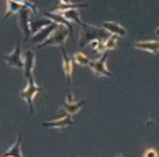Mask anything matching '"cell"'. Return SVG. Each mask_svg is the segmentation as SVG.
I'll use <instances>...</instances> for the list:
<instances>
[{
	"instance_id": "cell-20",
	"label": "cell",
	"mask_w": 159,
	"mask_h": 157,
	"mask_svg": "<svg viewBox=\"0 0 159 157\" xmlns=\"http://www.w3.org/2000/svg\"><path fill=\"white\" fill-rule=\"evenodd\" d=\"M116 41H118V36H115V34H110V38L105 41V48H107V51H111L116 48Z\"/></svg>"
},
{
	"instance_id": "cell-17",
	"label": "cell",
	"mask_w": 159,
	"mask_h": 157,
	"mask_svg": "<svg viewBox=\"0 0 159 157\" xmlns=\"http://www.w3.org/2000/svg\"><path fill=\"white\" fill-rule=\"evenodd\" d=\"M87 3H66V5H59V7H56L54 10L51 11H67V10H79V8H85Z\"/></svg>"
},
{
	"instance_id": "cell-9",
	"label": "cell",
	"mask_w": 159,
	"mask_h": 157,
	"mask_svg": "<svg viewBox=\"0 0 159 157\" xmlns=\"http://www.w3.org/2000/svg\"><path fill=\"white\" fill-rule=\"evenodd\" d=\"M48 18L51 20V21H54V23H57V25H61V26H64V28H67L69 30V33H70V39L74 38V31H72V23H70L66 16H64L62 13H57V11H46L44 13Z\"/></svg>"
},
{
	"instance_id": "cell-24",
	"label": "cell",
	"mask_w": 159,
	"mask_h": 157,
	"mask_svg": "<svg viewBox=\"0 0 159 157\" xmlns=\"http://www.w3.org/2000/svg\"><path fill=\"white\" fill-rule=\"evenodd\" d=\"M156 34H157V36H159V28H157V30H156Z\"/></svg>"
},
{
	"instance_id": "cell-15",
	"label": "cell",
	"mask_w": 159,
	"mask_h": 157,
	"mask_svg": "<svg viewBox=\"0 0 159 157\" xmlns=\"http://www.w3.org/2000/svg\"><path fill=\"white\" fill-rule=\"evenodd\" d=\"M33 67H34V54H33V51H26L25 52V67H23L25 77L33 74Z\"/></svg>"
},
{
	"instance_id": "cell-3",
	"label": "cell",
	"mask_w": 159,
	"mask_h": 157,
	"mask_svg": "<svg viewBox=\"0 0 159 157\" xmlns=\"http://www.w3.org/2000/svg\"><path fill=\"white\" fill-rule=\"evenodd\" d=\"M66 38L70 39V33H69L67 28H64V26L59 25V28H57V30L52 33L44 43H41V44H38V46H39V48H44V46H64Z\"/></svg>"
},
{
	"instance_id": "cell-12",
	"label": "cell",
	"mask_w": 159,
	"mask_h": 157,
	"mask_svg": "<svg viewBox=\"0 0 159 157\" xmlns=\"http://www.w3.org/2000/svg\"><path fill=\"white\" fill-rule=\"evenodd\" d=\"M134 49H141V51H148L151 54H157L159 52V39L154 41H138L133 44Z\"/></svg>"
},
{
	"instance_id": "cell-8",
	"label": "cell",
	"mask_w": 159,
	"mask_h": 157,
	"mask_svg": "<svg viewBox=\"0 0 159 157\" xmlns=\"http://www.w3.org/2000/svg\"><path fill=\"white\" fill-rule=\"evenodd\" d=\"M85 105V100H80V102H74L72 98V92L67 90V100H66V105L61 108V113H66V115H75L79 110Z\"/></svg>"
},
{
	"instance_id": "cell-21",
	"label": "cell",
	"mask_w": 159,
	"mask_h": 157,
	"mask_svg": "<svg viewBox=\"0 0 159 157\" xmlns=\"http://www.w3.org/2000/svg\"><path fill=\"white\" fill-rule=\"evenodd\" d=\"M13 2H16V3H21L23 7H26V8H30L33 13H38V7L34 5L33 2H30V0H13Z\"/></svg>"
},
{
	"instance_id": "cell-18",
	"label": "cell",
	"mask_w": 159,
	"mask_h": 157,
	"mask_svg": "<svg viewBox=\"0 0 159 157\" xmlns=\"http://www.w3.org/2000/svg\"><path fill=\"white\" fill-rule=\"evenodd\" d=\"M72 61L77 64V66H90V62H92L84 52H75V54L72 56Z\"/></svg>"
},
{
	"instance_id": "cell-22",
	"label": "cell",
	"mask_w": 159,
	"mask_h": 157,
	"mask_svg": "<svg viewBox=\"0 0 159 157\" xmlns=\"http://www.w3.org/2000/svg\"><path fill=\"white\" fill-rule=\"evenodd\" d=\"M144 157H157V152H156L154 149H148L144 152Z\"/></svg>"
},
{
	"instance_id": "cell-5",
	"label": "cell",
	"mask_w": 159,
	"mask_h": 157,
	"mask_svg": "<svg viewBox=\"0 0 159 157\" xmlns=\"http://www.w3.org/2000/svg\"><path fill=\"white\" fill-rule=\"evenodd\" d=\"M57 28H59V25L52 21L51 25H48V26L41 28L39 31H36V33H34L30 39H28V41H30V43H34V44H41V43H44L46 39H48V38L51 36V34L57 30Z\"/></svg>"
},
{
	"instance_id": "cell-1",
	"label": "cell",
	"mask_w": 159,
	"mask_h": 157,
	"mask_svg": "<svg viewBox=\"0 0 159 157\" xmlns=\"http://www.w3.org/2000/svg\"><path fill=\"white\" fill-rule=\"evenodd\" d=\"M108 38H110V33H108L107 30L87 25L85 28H82V30H80V34H79V46H80V48H85V46H89L92 41H95V39L107 41Z\"/></svg>"
},
{
	"instance_id": "cell-16",
	"label": "cell",
	"mask_w": 159,
	"mask_h": 157,
	"mask_svg": "<svg viewBox=\"0 0 159 157\" xmlns=\"http://www.w3.org/2000/svg\"><path fill=\"white\" fill-rule=\"evenodd\" d=\"M23 8H26V7H23L21 3L13 2V0H7V13L3 15V20H5V18H8V16H10V15H13V13H20Z\"/></svg>"
},
{
	"instance_id": "cell-25",
	"label": "cell",
	"mask_w": 159,
	"mask_h": 157,
	"mask_svg": "<svg viewBox=\"0 0 159 157\" xmlns=\"http://www.w3.org/2000/svg\"><path fill=\"white\" fill-rule=\"evenodd\" d=\"M116 157H123V155H121V154H120V155H116Z\"/></svg>"
},
{
	"instance_id": "cell-7",
	"label": "cell",
	"mask_w": 159,
	"mask_h": 157,
	"mask_svg": "<svg viewBox=\"0 0 159 157\" xmlns=\"http://www.w3.org/2000/svg\"><path fill=\"white\" fill-rule=\"evenodd\" d=\"M5 61H7L8 66L11 67H16V69H23L25 67V61L21 59V44L16 43L15 49L10 52V54L5 56Z\"/></svg>"
},
{
	"instance_id": "cell-14",
	"label": "cell",
	"mask_w": 159,
	"mask_h": 157,
	"mask_svg": "<svg viewBox=\"0 0 159 157\" xmlns=\"http://www.w3.org/2000/svg\"><path fill=\"white\" fill-rule=\"evenodd\" d=\"M2 157H23V154H21V136H18L16 142L11 144V147Z\"/></svg>"
},
{
	"instance_id": "cell-2",
	"label": "cell",
	"mask_w": 159,
	"mask_h": 157,
	"mask_svg": "<svg viewBox=\"0 0 159 157\" xmlns=\"http://www.w3.org/2000/svg\"><path fill=\"white\" fill-rule=\"evenodd\" d=\"M26 89L25 90H21V98L26 102V105H28V110H30V113L33 115L34 113V107H33V98H34V95H38V94H41V92H44V89L43 87H39V85H36L34 84V77H33V74H30V75H26Z\"/></svg>"
},
{
	"instance_id": "cell-23",
	"label": "cell",
	"mask_w": 159,
	"mask_h": 157,
	"mask_svg": "<svg viewBox=\"0 0 159 157\" xmlns=\"http://www.w3.org/2000/svg\"><path fill=\"white\" fill-rule=\"evenodd\" d=\"M59 2H61L62 5H66V3H70V0H59Z\"/></svg>"
},
{
	"instance_id": "cell-11",
	"label": "cell",
	"mask_w": 159,
	"mask_h": 157,
	"mask_svg": "<svg viewBox=\"0 0 159 157\" xmlns=\"http://www.w3.org/2000/svg\"><path fill=\"white\" fill-rule=\"evenodd\" d=\"M74 124V120L70 115H66V116H61L57 120H52V121H44L43 128H57V129H62V128H67V126H72Z\"/></svg>"
},
{
	"instance_id": "cell-19",
	"label": "cell",
	"mask_w": 159,
	"mask_h": 157,
	"mask_svg": "<svg viewBox=\"0 0 159 157\" xmlns=\"http://www.w3.org/2000/svg\"><path fill=\"white\" fill-rule=\"evenodd\" d=\"M52 21H48V20H38V21H33L31 23V30L36 33V31H39L41 28H44V26H48V25H51Z\"/></svg>"
},
{
	"instance_id": "cell-13",
	"label": "cell",
	"mask_w": 159,
	"mask_h": 157,
	"mask_svg": "<svg viewBox=\"0 0 159 157\" xmlns=\"http://www.w3.org/2000/svg\"><path fill=\"white\" fill-rule=\"evenodd\" d=\"M102 28L107 30L110 34H115V36H125L126 34L125 28H123L121 25H118V23H115V21H105L102 25Z\"/></svg>"
},
{
	"instance_id": "cell-10",
	"label": "cell",
	"mask_w": 159,
	"mask_h": 157,
	"mask_svg": "<svg viewBox=\"0 0 159 157\" xmlns=\"http://www.w3.org/2000/svg\"><path fill=\"white\" fill-rule=\"evenodd\" d=\"M61 54H62V69H64V74H66V79H67V87L70 85V77H72V67H74V61L72 57L67 54V51L64 46H61Z\"/></svg>"
},
{
	"instance_id": "cell-6",
	"label": "cell",
	"mask_w": 159,
	"mask_h": 157,
	"mask_svg": "<svg viewBox=\"0 0 159 157\" xmlns=\"http://www.w3.org/2000/svg\"><path fill=\"white\" fill-rule=\"evenodd\" d=\"M30 13H33L30 8H23L18 13V23H20V28L23 31V39H25V41H28V36H30V33H31Z\"/></svg>"
},
{
	"instance_id": "cell-4",
	"label": "cell",
	"mask_w": 159,
	"mask_h": 157,
	"mask_svg": "<svg viewBox=\"0 0 159 157\" xmlns=\"http://www.w3.org/2000/svg\"><path fill=\"white\" fill-rule=\"evenodd\" d=\"M107 57H108V51H105V52H102V57L100 59H97V61H92L90 62V69H92V72H93V75H97V77H111V74H110V71L107 69Z\"/></svg>"
}]
</instances>
